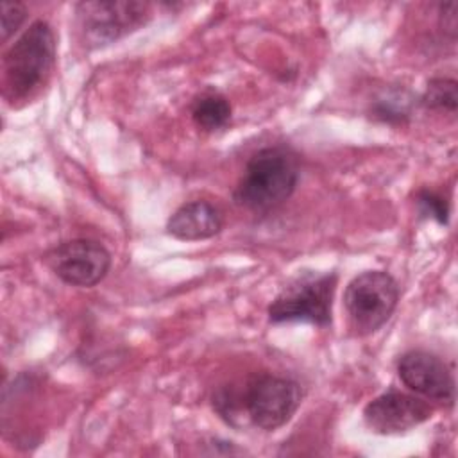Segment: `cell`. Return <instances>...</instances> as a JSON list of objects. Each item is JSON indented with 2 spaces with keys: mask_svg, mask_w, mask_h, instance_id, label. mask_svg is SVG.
<instances>
[{
  "mask_svg": "<svg viewBox=\"0 0 458 458\" xmlns=\"http://www.w3.org/2000/svg\"><path fill=\"white\" fill-rule=\"evenodd\" d=\"M297 182V156L283 145L263 147L247 161L233 199L249 211L267 213L284 204L295 191Z\"/></svg>",
  "mask_w": 458,
  "mask_h": 458,
  "instance_id": "6da1fadb",
  "label": "cell"
},
{
  "mask_svg": "<svg viewBox=\"0 0 458 458\" xmlns=\"http://www.w3.org/2000/svg\"><path fill=\"white\" fill-rule=\"evenodd\" d=\"M55 36L45 20H36L5 52L2 61L4 95L9 102L27 100L50 75Z\"/></svg>",
  "mask_w": 458,
  "mask_h": 458,
  "instance_id": "7a4b0ae2",
  "label": "cell"
},
{
  "mask_svg": "<svg viewBox=\"0 0 458 458\" xmlns=\"http://www.w3.org/2000/svg\"><path fill=\"white\" fill-rule=\"evenodd\" d=\"M338 276L335 272H304L292 279L270 302V324L308 322L318 327L331 326L333 297Z\"/></svg>",
  "mask_w": 458,
  "mask_h": 458,
  "instance_id": "3957f363",
  "label": "cell"
},
{
  "mask_svg": "<svg viewBox=\"0 0 458 458\" xmlns=\"http://www.w3.org/2000/svg\"><path fill=\"white\" fill-rule=\"evenodd\" d=\"M397 281L385 270H367L352 277L344 293L349 327L356 336L376 333L397 308Z\"/></svg>",
  "mask_w": 458,
  "mask_h": 458,
  "instance_id": "277c9868",
  "label": "cell"
},
{
  "mask_svg": "<svg viewBox=\"0 0 458 458\" xmlns=\"http://www.w3.org/2000/svg\"><path fill=\"white\" fill-rule=\"evenodd\" d=\"M150 4L138 0H91L75 5L77 30L88 48L111 45L143 27Z\"/></svg>",
  "mask_w": 458,
  "mask_h": 458,
  "instance_id": "5b68a950",
  "label": "cell"
},
{
  "mask_svg": "<svg viewBox=\"0 0 458 458\" xmlns=\"http://www.w3.org/2000/svg\"><path fill=\"white\" fill-rule=\"evenodd\" d=\"M302 397L304 390L295 379L263 374L247 383L240 404L256 428L276 431L293 417Z\"/></svg>",
  "mask_w": 458,
  "mask_h": 458,
  "instance_id": "8992f818",
  "label": "cell"
},
{
  "mask_svg": "<svg viewBox=\"0 0 458 458\" xmlns=\"http://www.w3.org/2000/svg\"><path fill=\"white\" fill-rule=\"evenodd\" d=\"M45 263L63 283L91 288L107 276L111 254L97 240L75 238L52 247L45 254Z\"/></svg>",
  "mask_w": 458,
  "mask_h": 458,
  "instance_id": "52a82bcc",
  "label": "cell"
},
{
  "mask_svg": "<svg viewBox=\"0 0 458 458\" xmlns=\"http://www.w3.org/2000/svg\"><path fill=\"white\" fill-rule=\"evenodd\" d=\"M433 411L422 397L390 388L363 408V420L377 435H401L429 420Z\"/></svg>",
  "mask_w": 458,
  "mask_h": 458,
  "instance_id": "ba28073f",
  "label": "cell"
},
{
  "mask_svg": "<svg viewBox=\"0 0 458 458\" xmlns=\"http://www.w3.org/2000/svg\"><path fill=\"white\" fill-rule=\"evenodd\" d=\"M397 376L411 392L435 401L438 404L453 406L456 397L454 377L449 367L433 352L413 349L399 356Z\"/></svg>",
  "mask_w": 458,
  "mask_h": 458,
  "instance_id": "9c48e42d",
  "label": "cell"
},
{
  "mask_svg": "<svg viewBox=\"0 0 458 458\" xmlns=\"http://www.w3.org/2000/svg\"><path fill=\"white\" fill-rule=\"evenodd\" d=\"M220 231L222 215L206 200H193L179 206L166 222V233L182 242L208 240Z\"/></svg>",
  "mask_w": 458,
  "mask_h": 458,
  "instance_id": "30bf717a",
  "label": "cell"
},
{
  "mask_svg": "<svg viewBox=\"0 0 458 458\" xmlns=\"http://www.w3.org/2000/svg\"><path fill=\"white\" fill-rule=\"evenodd\" d=\"M191 118L195 125L206 132L220 131L231 120V104L224 95L216 91L202 93L193 100Z\"/></svg>",
  "mask_w": 458,
  "mask_h": 458,
  "instance_id": "8fae6325",
  "label": "cell"
},
{
  "mask_svg": "<svg viewBox=\"0 0 458 458\" xmlns=\"http://www.w3.org/2000/svg\"><path fill=\"white\" fill-rule=\"evenodd\" d=\"M422 106L428 109H445V111H454L458 104V88L454 79H431L428 82V88L422 95Z\"/></svg>",
  "mask_w": 458,
  "mask_h": 458,
  "instance_id": "7c38bea8",
  "label": "cell"
},
{
  "mask_svg": "<svg viewBox=\"0 0 458 458\" xmlns=\"http://www.w3.org/2000/svg\"><path fill=\"white\" fill-rule=\"evenodd\" d=\"M410 102L404 100L403 93L386 95V98H379L374 104V114L388 123H401L410 116Z\"/></svg>",
  "mask_w": 458,
  "mask_h": 458,
  "instance_id": "4fadbf2b",
  "label": "cell"
},
{
  "mask_svg": "<svg viewBox=\"0 0 458 458\" xmlns=\"http://www.w3.org/2000/svg\"><path fill=\"white\" fill-rule=\"evenodd\" d=\"M419 211L424 216L437 220L438 224H447L449 218V202L437 191L422 190L417 193Z\"/></svg>",
  "mask_w": 458,
  "mask_h": 458,
  "instance_id": "5bb4252c",
  "label": "cell"
},
{
  "mask_svg": "<svg viewBox=\"0 0 458 458\" xmlns=\"http://www.w3.org/2000/svg\"><path fill=\"white\" fill-rule=\"evenodd\" d=\"M2 39L7 41L25 21L27 9L20 2H2Z\"/></svg>",
  "mask_w": 458,
  "mask_h": 458,
  "instance_id": "9a60e30c",
  "label": "cell"
}]
</instances>
